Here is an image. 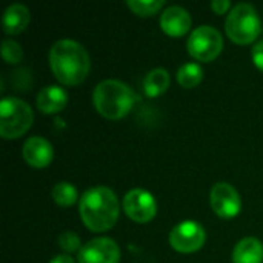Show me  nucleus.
<instances>
[{"mask_svg": "<svg viewBox=\"0 0 263 263\" xmlns=\"http://www.w3.org/2000/svg\"><path fill=\"white\" fill-rule=\"evenodd\" d=\"M49 66L62 85L76 86L86 79L91 60L83 45L71 39H62L49 49Z\"/></svg>", "mask_w": 263, "mask_h": 263, "instance_id": "obj_1", "label": "nucleus"}, {"mask_svg": "<svg viewBox=\"0 0 263 263\" xmlns=\"http://www.w3.org/2000/svg\"><path fill=\"white\" fill-rule=\"evenodd\" d=\"M79 211L88 230L103 233L116 225L120 214V203L116 193L108 186H94L80 197Z\"/></svg>", "mask_w": 263, "mask_h": 263, "instance_id": "obj_2", "label": "nucleus"}, {"mask_svg": "<svg viewBox=\"0 0 263 263\" xmlns=\"http://www.w3.org/2000/svg\"><path fill=\"white\" fill-rule=\"evenodd\" d=\"M137 100L139 96L126 83L114 79L100 82L92 92V102L97 112L109 120L125 117Z\"/></svg>", "mask_w": 263, "mask_h": 263, "instance_id": "obj_3", "label": "nucleus"}, {"mask_svg": "<svg viewBox=\"0 0 263 263\" xmlns=\"http://www.w3.org/2000/svg\"><path fill=\"white\" fill-rule=\"evenodd\" d=\"M34 122L31 106L17 97H3L0 102V136L3 139H18Z\"/></svg>", "mask_w": 263, "mask_h": 263, "instance_id": "obj_4", "label": "nucleus"}, {"mask_svg": "<svg viewBox=\"0 0 263 263\" xmlns=\"http://www.w3.org/2000/svg\"><path fill=\"white\" fill-rule=\"evenodd\" d=\"M225 29L234 43L248 45L254 42L262 32V23L256 8L250 3L236 5L227 18Z\"/></svg>", "mask_w": 263, "mask_h": 263, "instance_id": "obj_5", "label": "nucleus"}, {"mask_svg": "<svg viewBox=\"0 0 263 263\" xmlns=\"http://www.w3.org/2000/svg\"><path fill=\"white\" fill-rule=\"evenodd\" d=\"M188 52L199 62H213L223 49L222 34L208 25L196 28L188 39Z\"/></svg>", "mask_w": 263, "mask_h": 263, "instance_id": "obj_6", "label": "nucleus"}, {"mask_svg": "<svg viewBox=\"0 0 263 263\" xmlns=\"http://www.w3.org/2000/svg\"><path fill=\"white\" fill-rule=\"evenodd\" d=\"M206 240V233L203 227L194 220H183L176 225L170 233V245L179 253H196Z\"/></svg>", "mask_w": 263, "mask_h": 263, "instance_id": "obj_7", "label": "nucleus"}, {"mask_svg": "<svg viewBox=\"0 0 263 263\" xmlns=\"http://www.w3.org/2000/svg\"><path fill=\"white\" fill-rule=\"evenodd\" d=\"M123 211L131 220L137 223H146L156 217L157 203L151 193L136 188L126 193L123 197Z\"/></svg>", "mask_w": 263, "mask_h": 263, "instance_id": "obj_8", "label": "nucleus"}, {"mask_svg": "<svg viewBox=\"0 0 263 263\" xmlns=\"http://www.w3.org/2000/svg\"><path fill=\"white\" fill-rule=\"evenodd\" d=\"M210 203L213 211L222 219H233L242 210V200L237 190L227 182H219L211 188Z\"/></svg>", "mask_w": 263, "mask_h": 263, "instance_id": "obj_9", "label": "nucleus"}, {"mask_svg": "<svg viewBox=\"0 0 263 263\" xmlns=\"http://www.w3.org/2000/svg\"><path fill=\"white\" fill-rule=\"evenodd\" d=\"M77 260L79 263H119L120 248L108 237H97L82 247Z\"/></svg>", "mask_w": 263, "mask_h": 263, "instance_id": "obj_10", "label": "nucleus"}, {"mask_svg": "<svg viewBox=\"0 0 263 263\" xmlns=\"http://www.w3.org/2000/svg\"><path fill=\"white\" fill-rule=\"evenodd\" d=\"M22 156L28 165L34 168H45L52 162L54 149H52V145L45 137L32 136L25 142Z\"/></svg>", "mask_w": 263, "mask_h": 263, "instance_id": "obj_11", "label": "nucleus"}, {"mask_svg": "<svg viewBox=\"0 0 263 263\" xmlns=\"http://www.w3.org/2000/svg\"><path fill=\"white\" fill-rule=\"evenodd\" d=\"M162 29L171 37H182L191 28V15L182 6H170L160 17Z\"/></svg>", "mask_w": 263, "mask_h": 263, "instance_id": "obj_12", "label": "nucleus"}, {"mask_svg": "<svg viewBox=\"0 0 263 263\" xmlns=\"http://www.w3.org/2000/svg\"><path fill=\"white\" fill-rule=\"evenodd\" d=\"M39 111L43 114L60 112L68 103V92L59 85H49L40 89L35 99Z\"/></svg>", "mask_w": 263, "mask_h": 263, "instance_id": "obj_13", "label": "nucleus"}, {"mask_svg": "<svg viewBox=\"0 0 263 263\" xmlns=\"http://www.w3.org/2000/svg\"><path fill=\"white\" fill-rule=\"evenodd\" d=\"M29 9L22 5V3H12L9 5L5 12H3V18H2V28L6 34H18L22 32L28 23H29Z\"/></svg>", "mask_w": 263, "mask_h": 263, "instance_id": "obj_14", "label": "nucleus"}, {"mask_svg": "<svg viewBox=\"0 0 263 263\" xmlns=\"http://www.w3.org/2000/svg\"><path fill=\"white\" fill-rule=\"evenodd\" d=\"M233 263H263V243L256 237L242 239L233 251Z\"/></svg>", "mask_w": 263, "mask_h": 263, "instance_id": "obj_15", "label": "nucleus"}, {"mask_svg": "<svg viewBox=\"0 0 263 263\" xmlns=\"http://www.w3.org/2000/svg\"><path fill=\"white\" fill-rule=\"evenodd\" d=\"M170 82H171L170 72L163 68H156L149 71L145 77V82H143L145 94L148 97H157L168 89Z\"/></svg>", "mask_w": 263, "mask_h": 263, "instance_id": "obj_16", "label": "nucleus"}, {"mask_svg": "<svg viewBox=\"0 0 263 263\" xmlns=\"http://www.w3.org/2000/svg\"><path fill=\"white\" fill-rule=\"evenodd\" d=\"M203 79V69L199 63L190 62L179 68L177 71V82L183 88H196Z\"/></svg>", "mask_w": 263, "mask_h": 263, "instance_id": "obj_17", "label": "nucleus"}, {"mask_svg": "<svg viewBox=\"0 0 263 263\" xmlns=\"http://www.w3.org/2000/svg\"><path fill=\"white\" fill-rule=\"evenodd\" d=\"M51 194H52L54 202L59 206H65V208L72 206L77 202V197H79L77 190L74 188V185H71L68 182H59V183H55Z\"/></svg>", "mask_w": 263, "mask_h": 263, "instance_id": "obj_18", "label": "nucleus"}, {"mask_svg": "<svg viewBox=\"0 0 263 263\" xmlns=\"http://www.w3.org/2000/svg\"><path fill=\"white\" fill-rule=\"evenodd\" d=\"M128 6L134 14L146 17L154 15L163 6V0H128Z\"/></svg>", "mask_w": 263, "mask_h": 263, "instance_id": "obj_19", "label": "nucleus"}, {"mask_svg": "<svg viewBox=\"0 0 263 263\" xmlns=\"http://www.w3.org/2000/svg\"><path fill=\"white\" fill-rule=\"evenodd\" d=\"M2 55H3V59H5L6 63L14 65V63L22 62V59H23V49H22L20 43H17L15 40L6 39L2 43Z\"/></svg>", "mask_w": 263, "mask_h": 263, "instance_id": "obj_20", "label": "nucleus"}, {"mask_svg": "<svg viewBox=\"0 0 263 263\" xmlns=\"http://www.w3.org/2000/svg\"><path fill=\"white\" fill-rule=\"evenodd\" d=\"M59 247L65 251V253H74V251H80L82 250V242L80 237L72 233V231H66L62 233L59 236Z\"/></svg>", "mask_w": 263, "mask_h": 263, "instance_id": "obj_21", "label": "nucleus"}, {"mask_svg": "<svg viewBox=\"0 0 263 263\" xmlns=\"http://www.w3.org/2000/svg\"><path fill=\"white\" fill-rule=\"evenodd\" d=\"M253 62H254V65L263 71V40H259L256 45H254V48H253Z\"/></svg>", "mask_w": 263, "mask_h": 263, "instance_id": "obj_22", "label": "nucleus"}, {"mask_svg": "<svg viewBox=\"0 0 263 263\" xmlns=\"http://www.w3.org/2000/svg\"><path fill=\"white\" fill-rule=\"evenodd\" d=\"M230 8H231V2L230 0H213L211 2V9L216 14H225Z\"/></svg>", "mask_w": 263, "mask_h": 263, "instance_id": "obj_23", "label": "nucleus"}, {"mask_svg": "<svg viewBox=\"0 0 263 263\" xmlns=\"http://www.w3.org/2000/svg\"><path fill=\"white\" fill-rule=\"evenodd\" d=\"M49 263H76V262H74V259H72L69 254H59V256H55L54 259H51V262Z\"/></svg>", "mask_w": 263, "mask_h": 263, "instance_id": "obj_24", "label": "nucleus"}, {"mask_svg": "<svg viewBox=\"0 0 263 263\" xmlns=\"http://www.w3.org/2000/svg\"><path fill=\"white\" fill-rule=\"evenodd\" d=\"M262 32H263V26H262Z\"/></svg>", "mask_w": 263, "mask_h": 263, "instance_id": "obj_25", "label": "nucleus"}]
</instances>
